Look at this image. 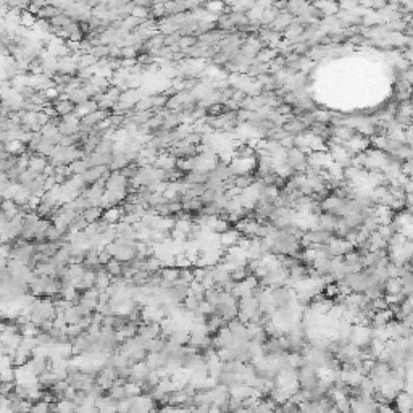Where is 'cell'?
Masks as SVG:
<instances>
[{
  "label": "cell",
  "mask_w": 413,
  "mask_h": 413,
  "mask_svg": "<svg viewBox=\"0 0 413 413\" xmlns=\"http://www.w3.org/2000/svg\"><path fill=\"white\" fill-rule=\"evenodd\" d=\"M49 165V158L45 155H41V153H33L29 158V169H33V171L39 173V174H44V169Z\"/></svg>",
  "instance_id": "obj_6"
},
{
  "label": "cell",
  "mask_w": 413,
  "mask_h": 413,
  "mask_svg": "<svg viewBox=\"0 0 413 413\" xmlns=\"http://www.w3.org/2000/svg\"><path fill=\"white\" fill-rule=\"evenodd\" d=\"M258 38L262 39L265 45L273 47V49H278V47L283 44V34L271 28H268V26H263V28L258 29Z\"/></svg>",
  "instance_id": "obj_2"
},
{
  "label": "cell",
  "mask_w": 413,
  "mask_h": 413,
  "mask_svg": "<svg viewBox=\"0 0 413 413\" xmlns=\"http://www.w3.org/2000/svg\"><path fill=\"white\" fill-rule=\"evenodd\" d=\"M84 218H86L89 223H92V221H99L100 218L103 216V208L99 205H92L91 208H87L86 211H83Z\"/></svg>",
  "instance_id": "obj_12"
},
{
  "label": "cell",
  "mask_w": 413,
  "mask_h": 413,
  "mask_svg": "<svg viewBox=\"0 0 413 413\" xmlns=\"http://www.w3.org/2000/svg\"><path fill=\"white\" fill-rule=\"evenodd\" d=\"M45 236H47V241H62L63 236H65V234H63V232L58 229V227H57L54 223H52V225L49 226V229H47V234H45Z\"/></svg>",
  "instance_id": "obj_17"
},
{
  "label": "cell",
  "mask_w": 413,
  "mask_h": 413,
  "mask_svg": "<svg viewBox=\"0 0 413 413\" xmlns=\"http://www.w3.org/2000/svg\"><path fill=\"white\" fill-rule=\"evenodd\" d=\"M199 38L197 36H183L181 41H179V49H190V47L197 45Z\"/></svg>",
  "instance_id": "obj_18"
},
{
  "label": "cell",
  "mask_w": 413,
  "mask_h": 413,
  "mask_svg": "<svg viewBox=\"0 0 413 413\" xmlns=\"http://www.w3.org/2000/svg\"><path fill=\"white\" fill-rule=\"evenodd\" d=\"M279 13H281V10L276 8L274 5H269V7L265 10V13H263V17H262V24L263 26H269L274 20L279 17Z\"/></svg>",
  "instance_id": "obj_11"
},
{
  "label": "cell",
  "mask_w": 413,
  "mask_h": 413,
  "mask_svg": "<svg viewBox=\"0 0 413 413\" xmlns=\"http://www.w3.org/2000/svg\"><path fill=\"white\" fill-rule=\"evenodd\" d=\"M210 176V171H200V169H192L184 174L183 183L186 184H205Z\"/></svg>",
  "instance_id": "obj_5"
},
{
  "label": "cell",
  "mask_w": 413,
  "mask_h": 413,
  "mask_svg": "<svg viewBox=\"0 0 413 413\" xmlns=\"http://www.w3.org/2000/svg\"><path fill=\"white\" fill-rule=\"evenodd\" d=\"M410 103H412V107H413V95H412V99H410Z\"/></svg>",
  "instance_id": "obj_19"
},
{
  "label": "cell",
  "mask_w": 413,
  "mask_h": 413,
  "mask_svg": "<svg viewBox=\"0 0 413 413\" xmlns=\"http://www.w3.org/2000/svg\"><path fill=\"white\" fill-rule=\"evenodd\" d=\"M160 273H162V278L165 279V281L174 283L179 278V274H181V269H179L178 267H165V268L160 269Z\"/></svg>",
  "instance_id": "obj_14"
},
{
  "label": "cell",
  "mask_w": 413,
  "mask_h": 413,
  "mask_svg": "<svg viewBox=\"0 0 413 413\" xmlns=\"http://www.w3.org/2000/svg\"><path fill=\"white\" fill-rule=\"evenodd\" d=\"M95 110H99V102H97V100L91 99V100H87V102L78 105V107H76V113L83 118V116L92 113V112H95Z\"/></svg>",
  "instance_id": "obj_10"
},
{
  "label": "cell",
  "mask_w": 413,
  "mask_h": 413,
  "mask_svg": "<svg viewBox=\"0 0 413 413\" xmlns=\"http://www.w3.org/2000/svg\"><path fill=\"white\" fill-rule=\"evenodd\" d=\"M52 103H54L58 116H66L73 112H76V105L68 99H57L55 102H52Z\"/></svg>",
  "instance_id": "obj_7"
},
{
  "label": "cell",
  "mask_w": 413,
  "mask_h": 413,
  "mask_svg": "<svg viewBox=\"0 0 413 413\" xmlns=\"http://www.w3.org/2000/svg\"><path fill=\"white\" fill-rule=\"evenodd\" d=\"M288 163L295 171H305L307 165H309V153L294 145L292 149L288 150Z\"/></svg>",
  "instance_id": "obj_1"
},
{
  "label": "cell",
  "mask_w": 413,
  "mask_h": 413,
  "mask_svg": "<svg viewBox=\"0 0 413 413\" xmlns=\"http://www.w3.org/2000/svg\"><path fill=\"white\" fill-rule=\"evenodd\" d=\"M153 166H157V168H160V169H171V168H176V166H178V158L174 157L173 153L162 150L160 155H158V158H157L155 165H153Z\"/></svg>",
  "instance_id": "obj_4"
},
{
  "label": "cell",
  "mask_w": 413,
  "mask_h": 413,
  "mask_svg": "<svg viewBox=\"0 0 413 413\" xmlns=\"http://www.w3.org/2000/svg\"><path fill=\"white\" fill-rule=\"evenodd\" d=\"M389 2L388 0H362V5L367 7L368 10H373V12H379L381 8H384Z\"/></svg>",
  "instance_id": "obj_16"
},
{
  "label": "cell",
  "mask_w": 413,
  "mask_h": 413,
  "mask_svg": "<svg viewBox=\"0 0 413 413\" xmlns=\"http://www.w3.org/2000/svg\"><path fill=\"white\" fill-rule=\"evenodd\" d=\"M241 237H242V232L237 231L236 227H234V229H227V231L221 232V234H220V244H221V247L229 248L232 246L239 244Z\"/></svg>",
  "instance_id": "obj_3"
},
{
  "label": "cell",
  "mask_w": 413,
  "mask_h": 413,
  "mask_svg": "<svg viewBox=\"0 0 413 413\" xmlns=\"http://www.w3.org/2000/svg\"><path fill=\"white\" fill-rule=\"evenodd\" d=\"M105 269H107V271L112 274V278H115V276H121V274H123V262H120L118 258H112V260H110L107 265H105Z\"/></svg>",
  "instance_id": "obj_13"
},
{
  "label": "cell",
  "mask_w": 413,
  "mask_h": 413,
  "mask_svg": "<svg viewBox=\"0 0 413 413\" xmlns=\"http://www.w3.org/2000/svg\"><path fill=\"white\" fill-rule=\"evenodd\" d=\"M108 395H112L113 399H116V400L124 399V397H128V392H126V386H124V384H116V383H113L112 388L108 389Z\"/></svg>",
  "instance_id": "obj_15"
},
{
  "label": "cell",
  "mask_w": 413,
  "mask_h": 413,
  "mask_svg": "<svg viewBox=\"0 0 413 413\" xmlns=\"http://www.w3.org/2000/svg\"><path fill=\"white\" fill-rule=\"evenodd\" d=\"M66 99L71 100V102L78 107V105H81L84 102H87V100H91V95H89V92L84 87H79V89H73V91L66 92Z\"/></svg>",
  "instance_id": "obj_8"
},
{
  "label": "cell",
  "mask_w": 413,
  "mask_h": 413,
  "mask_svg": "<svg viewBox=\"0 0 413 413\" xmlns=\"http://www.w3.org/2000/svg\"><path fill=\"white\" fill-rule=\"evenodd\" d=\"M123 215H124V213H123V208H121V206L113 205V206H108V208L103 210V216H102V218H103L105 221H108L110 225H116L118 221H121Z\"/></svg>",
  "instance_id": "obj_9"
}]
</instances>
